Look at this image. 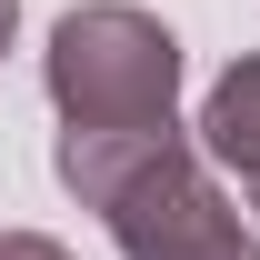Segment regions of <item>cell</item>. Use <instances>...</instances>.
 <instances>
[{
	"label": "cell",
	"mask_w": 260,
	"mask_h": 260,
	"mask_svg": "<svg viewBox=\"0 0 260 260\" xmlns=\"http://www.w3.org/2000/svg\"><path fill=\"white\" fill-rule=\"evenodd\" d=\"M40 80H50V110L80 130L180 120V40H170V20L130 10V0H80L40 50Z\"/></svg>",
	"instance_id": "obj_1"
},
{
	"label": "cell",
	"mask_w": 260,
	"mask_h": 260,
	"mask_svg": "<svg viewBox=\"0 0 260 260\" xmlns=\"http://www.w3.org/2000/svg\"><path fill=\"white\" fill-rule=\"evenodd\" d=\"M100 220L120 240V260H260V230L240 220V200L210 180V150L190 130L160 140L130 170L120 190L100 200Z\"/></svg>",
	"instance_id": "obj_2"
},
{
	"label": "cell",
	"mask_w": 260,
	"mask_h": 260,
	"mask_svg": "<svg viewBox=\"0 0 260 260\" xmlns=\"http://www.w3.org/2000/svg\"><path fill=\"white\" fill-rule=\"evenodd\" d=\"M200 150L240 180V200H250V220H260V50H240V60L210 80V100H200V130H190Z\"/></svg>",
	"instance_id": "obj_3"
},
{
	"label": "cell",
	"mask_w": 260,
	"mask_h": 260,
	"mask_svg": "<svg viewBox=\"0 0 260 260\" xmlns=\"http://www.w3.org/2000/svg\"><path fill=\"white\" fill-rule=\"evenodd\" d=\"M0 260H70L50 230H0Z\"/></svg>",
	"instance_id": "obj_4"
},
{
	"label": "cell",
	"mask_w": 260,
	"mask_h": 260,
	"mask_svg": "<svg viewBox=\"0 0 260 260\" xmlns=\"http://www.w3.org/2000/svg\"><path fill=\"white\" fill-rule=\"evenodd\" d=\"M10 30H20V0H0V50H10Z\"/></svg>",
	"instance_id": "obj_5"
}]
</instances>
